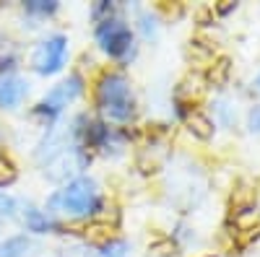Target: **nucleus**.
I'll return each instance as SVG.
<instances>
[{
    "instance_id": "nucleus-1",
    "label": "nucleus",
    "mask_w": 260,
    "mask_h": 257,
    "mask_svg": "<svg viewBox=\"0 0 260 257\" xmlns=\"http://www.w3.org/2000/svg\"><path fill=\"white\" fill-rule=\"evenodd\" d=\"M96 205H99V190L91 179H73L68 187L55 192L50 200V208L55 213H60V216H68V218L94 213Z\"/></svg>"
},
{
    "instance_id": "nucleus-2",
    "label": "nucleus",
    "mask_w": 260,
    "mask_h": 257,
    "mask_svg": "<svg viewBox=\"0 0 260 257\" xmlns=\"http://www.w3.org/2000/svg\"><path fill=\"white\" fill-rule=\"evenodd\" d=\"M99 106H102V112L115 120V122H125L130 120V115H133V91H130V86L122 76L117 73H110V76H104L102 83H99Z\"/></svg>"
},
{
    "instance_id": "nucleus-3",
    "label": "nucleus",
    "mask_w": 260,
    "mask_h": 257,
    "mask_svg": "<svg viewBox=\"0 0 260 257\" xmlns=\"http://www.w3.org/2000/svg\"><path fill=\"white\" fill-rule=\"evenodd\" d=\"M96 42L112 57H125L133 47V34L120 18H104L102 26L96 29Z\"/></svg>"
},
{
    "instance_id": "nucleus-4",
    "label": "nucleus",
    "mask_w": 260,
    "mask_h": 257,
    "mask_svg": "<svg viewBox=\"0 0 260 257\" xmlns=\"http://www.w3.org/2000/svg\"><path fill=\"white\" fill-rule=\"evenodd\" d=\"M65 52H68V42H65L62 34H55V36H47L45 42H39L34 55H31V65L37 73H57L65 62Z\"/></svg>"
},
{
    "instance_id": "nucleus-5",
    "label": "nucleus",
    "mask_w": 260,
    "mask_h": 257,
    "mask_svg": "<svg viewBox=\"0 0 260 257\" xmlns=\"http://www.w3.org/2000/svg\"><path fill=\"white\" fill-rule=\"evenodd\" d=\"M83 166V156L76 151V148H68L65 143H57L47 161H45V174L52 179V182H62L73 174H78V169Z\"/></svg>"
},
{
    "instance_id": "nucleus-6",
    "label": "nucleus",
    "mask_w": 260,
    "mask_h": 257,
    "mask_svg": "<svg viewBox=\"0 0 260 257\" xmlns=\"http://www.w3.org/2000/svg\"><path fill=\"white\" fill-rule=\"evenodd\" d=\"M78 94H81V78H78V76H71L68 81L57 83L55 89H52L45 99H42L39 112H45V115H57L62 106H68Z\"/></svg>"
},
{
    "instance_id": "nucleus-7",
    "label": "nucleus",
    "mask_w": 260,
    "mask_h": 257,
    "mask_svg": "<svg viewBox=\"0 0 260 257\" xmlns=\"http://www.w3.org/2000/svg\"><path fill=\"white\" fill-rule=\"evenodd\" d=\"M26 81L18 78V76H0V106L6 109H13L24 101L26 96Z\"/></svg>"
},
{
    "instance_id": "nucleus-8",
    "label": "nucleus",
    "mask_w": 260,
    "mask_h": 257,
    "mask_svg": "<svg viewBox=\"0 0 260 257\" xmlns=\"http://www.w3.org/2000/svg\"><path fill=\"white\" fill-rule=\"evenodd\" d=\"M29 239L26 237H11L6 242H0V257H24L29 252Z\"/></svg>"
},
{
    "instance_id": "nucleus-9",
    "label": "nucleus",
    "mask_w": 260,
    "mask_h": 257,
    "mask_svg": "<svg viewBox=\"0 0 260 257\" xmlns=\"http://www.w3.org/2000/svg\"><path fill=\"white\" fill-rule=\"evenodd\" d=\"M86 239H89L91 244H110L112 239V229L107 224H94L86 229Z\"/></svg>"
},
{
    "instance_id": "nucleus-10",
    "label": "nucleus",
    "mask_w": 260,
    "mask_h": 257,
    "mask_svg": "<svg viewBox=\"0 0 260 257\" xmlns=\"http://www.w3.org/2000/svg\"><path fill=\"white\" fill-rule=\"evenodd\" d=\"M187 125H190V130L195 133V135H201V138H208L211 135V120L208 117H203L201 112H192L190 117H187Z\"/></svg>"
},
{
    "instance_id": "nucleus-11",
    "label": "nucleus",
    "mask_w": 260,
    "mask_h": 257,
    "mask_svg": "<svg viewBox=\"0 0 260 257\" xmlns=\"http://www.w3.org/2000/svg\"><path fill=\"white\" fill-rule=\"evenodd\" d=\"M26 226L31 229V231H47L50 226H52V221L47 218V216H42V213L37 210V208H26Z\"/></svg>"
},
{
    "instance_id": "nucleus-12",
    "label": "nucleus",
    "mask_w": 260,
    "mask_h": 257,
    "mask_svg": "<svg viewBox=\"0 0 260 257\" xmlns=\"http://www.w3.org/2000/svg\"><path fill=\"white\" fill-rule=\"evenodd\" d=\"M13 179H16V166H13V161L6 159V156H0V187L11 185Z\"/></svg>"
},
{
    "instance_id": "nucleus-13",
    "label": "nucleus",
    "mask_w": 260,
    "mask_h": 257,
    "mask_svg": "<svg viewBox=\"0 0 260 257\" xmlns=\"http://www.w3.org/2000/svg\"><path fill=\"white\" fill-rule=\"evenodd\" d=\"M13 210H16V203L11 195H6V192H0V224H3L6 218L13 216Z\"/></svg>"
},
{
    "instance_id": "nucleus-14",
    "label": "nucleus",
    "mask_w": 260,
    "mask_h": 257,
    "mask_svg": "<svg viewBox=\"0 0 260 257\" xmlns=\"http://www.w3.org/2000/svg\"><path fill=\"white\" fill-rule=\"evenodd\" d=\"M57 8V3H45V0H31V3H26V11L29 13H42V16H47Z\"/></svg>"
},
{
    "instance_id": "nucleus-15",
    "label": "nucleus",
    "mask_w": 260,
    "mask_h": 257,
    "mask_svg": "<svg viewBox=\"0 0 260 257\" xmlns=\"http://www.w3.org/2000/svg\"><path fill=\"white\" fill-rule=\"evenodd\" d=\"M99 257H127V247H125L122 242H117V244H107V249H104Z\"/></svg>"
},
{
    "instance_id": "nucleus-16",
    "label": "nucleus",
    "mask_w": 260,
    "mask_h": 257,
    "mask_svg": "<svg viewBox=\"0 0 260 257\" xmlns=\"http://www.w3.org/2000/svg\"><path fill=\"white\" fill-rule=\"evenodd\" d=\"M247 122H250V130H252V133H260V106H252Z\"/></svg>"
},
{
    "instance_id": "nucleus-17",
    "label": "nucleus",
    "mask_w": 260,
    "mask_h": 257,
    "mask_svg": "<svg viewBox=\"0 0 260 257\" xmlns=\"http://www.w3.org/2000/svg\"><path fill=\"white\" fill-rule=\"evenodd\" d=\"M257 89H260V73H257Z\"/></svg>"
}]
</instances>
